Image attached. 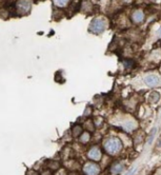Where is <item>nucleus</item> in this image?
<instances>
[{
	"instance_id": "7ed1b4c3",
	"label": "nucleus",
	"mask_w": 161,
	"mask_h": 175,
	"mask_svg": "<svg viewBox=\"0 0 161 175\" xmlns=\"http://www.w3.org/2000/svg\"><path fill=\"white\" fill-rule=\"evenodd\" d=\"M83 172L85 175H98L100 173V167L94 163H87L83 167Z\"/></svg>"
},
{
	"instance_id": "ddd939ff",
	"label": "nucleus",
	"mask_w": 161,
	"mask_h": 175,
	"mask_svg": "<svg viewBox=\"0 0 161 175\" xmlns=\"http://www.w3.org/2000/svg\"><path fill=\"white\" fill-rule=\"evenodd\" d=\"M155 133H156V129H153L152 130V132H151V134H150V137H149V139H147V144H152V141H153V139H154V137H155Z\"/></svg>"
},
{
	"instance_id": "20e7f679",
	"label": "nucleus",
	"mask_w": 161,
	"mask_h": 175,
	"mask_svg": "<svg viewBox=\"0 0 161 175\" xmlns=\"http://www.w3.org/2000/svg\"><path fill=\"white\" fill-rule=\"evenodd\" d=\"M87 156L93 161H99L101 158V151L97 147H93L92 149H90V151H88Z\"/></svg>"
},
{
	"instance_id": "f8f14e48",
	"label": "nucleus",
	"mask_w": 161,
	"mask_h": 175,
	"mask_svg": "<svg viewBox=\"0 0 161 175\" xmlns=\"http://www.w3.org/2000/svg\"><path fill=\"white\" fill-rule=\"evenodd\" d=\"M54 4L58 7H64L65 5L69 4V1H66V0H63V1H61V0L60 1H54Z\"/></svg>"
},
{
	"instance_id": "0eeeda50",
	"label": "nucleus",
	"mask_w": 161,
	"mask_h": 175,
	"mask_svg": "<svg viewBox=\"0 0 161 175\" xmlns=\"http://www.w3.org/2000/svg\"><path fill=\"white\" fill-rule=\"evenodd\" d=\"M132 20L135 23H140L144 20V14L140 10H137L132 14Z\"/></svg>"
},
{
	"instance_id": "423d86ee",
	"label": "nucleus",
	"mask_w": 161,
	"mask_h": 175,
	"mask_svg": "<svg viewBox=\"0 0 161 175\" xmlns=\"http://www.w3.org/2000/svg\"><path fill=\"white\" fill-rule=\"evenodd\" d=\"M18 7V11H19L20 14H26V13L29 11V7H31V4H29V1H19L16 4Z\"/></svg>"
},
{
	"instance_id": "f257e3e1",
	"label": "nucleus",
	"mask_w": 161,
	"mask_h": 175,
	"mask_svg": "<svg viewBox=\"0 0 161 175\" xmlns=\"http://www.w3.org/2000/svg\"><path fill=\"white\" fill-rule=\"evenodd\" d=\"M104 149L109 154H116L117 152L121 151L122 149V142L120 141L119 139L116 138V137H113V138L107 139L105 142H104Z\"/></svg>"
},
{
	"instance_id": "dca6fc26",
	"label": "nucleus",
	"mask_w": 161,
	"mask_h": 175,
	"mask_svg": "<svg viewBox=\"0 0 161 175\" xmlns=\"http://www.w3.org/2000/svg\"><path fill=\"white\" fill-rule=\"evenodd\" d=\"M91 111H92V110H91V108H87V111H85L83 115H84V116H90L91 115Z\"/></svg>"
},
{
	"instance_id": "f03ea898",
	"label": "nucleus",
	"mask_w": 161,
	"mask_h": 175,
	"mask_svg": "<svg viewBox=\"0 0 161 175\" xmlns=\"http://www.w3.org/2000/svg\"><path fill=\"white\" fill-rule=\"evenodd\" d=\"M105 22L102 19H94L90 25V31L95 34H100L105 30Z\"/></svg>"
},
{
	"instance_id": "9b49d317",
	"label": "nucleus",
	"mask_w": 161,
	"mask_h": 175,
	"mask_svg": "<svg viewBox=\"0 0 161 175\" xmlns=\"http://www.w3.org/2000/svg\"><path fill=\"white\" fill-rule=\"evenodd\" d=\"M50 170H58L59 168H60V165H59L58 161H55V160H52L50 163Z\"/></svg>"
},
{
	"instance_id": "2eb2a0df",
	"label": "nucleus",
	"mask_w": 161,
	"mask_h": 175,
	"mask_svg": "<svg viewBox=\"0 0 161 175\" xmlns=\"http://www.w3.org/2000/svg\"><path fill=\"white\" fill-rule=\"evenodd\" d=\"M57 175H68V173H66V171L64 170V169H60L59 172L57 173Z\"/></svg>"
},
{
	"instance_id": "9d476101",
	"label": "nucleus",
	"mask_w": 161,
	"mask_h": 175,
	"mask_svg": "<svg viewBox=\"0 0 161 175\" xmlns=\"http://www.w3.org/2000/svg\"><path fill=\"white\" fill-rule=\"evenodd\" d=\"M90 138H91V136H90V133H88V132H84V133L82 132V134L80 135V142H82V144H87L88 140H90Z\"/></svg>"
},
{
	"instance_id": "6e6552de",
	"label": "nucleus",
	"mask_w": 161,
	"mask_h": 175,
	"mask_svg": "<svg viewBox=\"0 0 161 175\" xmlns=\"http://www.w3.org/2000/svg\"><path fill=\"white\" fill-rule=\"evenodd\" d=\"M123 169H124V167H123L122 164L117 163V164H115V165L112 167L111 172H112V173H114V174H119V173H121V172L123 171Z\"/></svg>"
},
{
	"instance_id": "39448f33",
	"label": "nucleus",
	"mask_w": 161,
	"mask_h": 175,
	"mask_svg": "<svg viewBox=\"0 0 161 175\" xmlns=\"http://www.w3.org/2000/svg\"><path fill=\"white\" fill-rule=\"evenodd\" d=\"M145 83L149 87L155 88V87L159 86L160 79H159V77H158L157 75H147L145 77Z\"/></svg>"
},
{
	"instance_id": "f3484780",
	"label": "nucleus",
	"mask_w": 161,
	"mask_h": 175,
	"mask_svg": "<svg viewBox=\"0 0 161 175\" xmlns=\"http://www.w3.org/2000/svg\"><path fill=\"white\" fill-rule=\"evenodd\" d=\"M135 172H136V168H134V169H132V170H131L130 172H128L127 175H134V174H135Z\"/></svg>"
},
{
	"instance_id": "4468645a",
	"label": "nucleus",
	"mask_w": 161,
	"mask_h": 175,
	"mask_svg": "<svg viewBox=\"0 0 161 175\" xmlns=\"http://www.w3.org/2000/svg\"><path fill=\"white\" fill-rule=\"evenodd\" d=\"M124 128H125V130H127V131H131V130H133L135 127H134L133 123H127L124 124Z\"/></svg>"
},
{
	"instance_id": "1a4fd4ad",
	"label": "nucleus",
	"mask_w": 161,
	"mask_h": 175,
	"mask_svg": "<svg viewBox=\"0 0 161 175\" xmlns=\"http://www.w3.org/2000/svg\"><path fill=\"white\" fill-rule=\"evenodd\" d=\"M72 134H73L74 137H78L82 134V127L79 126V124H76L72 128Z\"/></svg>"
}]
</instances>
